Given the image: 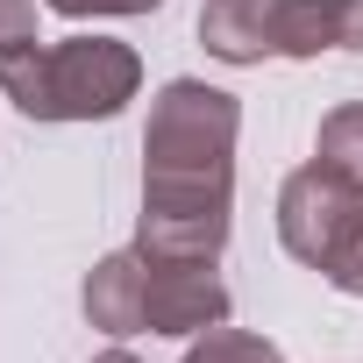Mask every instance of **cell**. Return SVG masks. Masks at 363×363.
<instances>
[{"label": "cell", "instance_id": "12", "mask_svg": "<svg viewBox=\"0 0 363 363\" xmlns=\"http://www.w3.org/2000/svg\"><path fill=\"white\" fill-rule=\"evenodd\" d=\"M342 292H363V221H356V235L342 242V257H335V271H328Z\"/></svg>", "mask_w": 363, "mask_h": 363}, {"label": "cell", "instance_id": "7", "mask_svg": "<svg viewBox=\"0 0 363 363\" xmlns=\"http://www.w3.org/2000/svg\"><path fill=\"white\" fill-rule=\"evenodd\" d=\"M342 43V0H285V22H278V50L285 57H313Z\"/></svg>", "mask_w": 363, "mask_h": 363}, {"label": "cell", "instance_id": "10", "mask_svg": "<svg viewBox=\"0 0 363 363\" xmlns=\"http://www.w3.org/2000/svg\"><path fill=\"white\" fill-rule=\"evenodd\" d=\"M36 43V0H0V57Z\"/></svg>", "mask_w": 363, "mask_h": 363}, {"label": "cell", "instance_id": "11", "mask_svg": "<svg viewBox=\"0 0 363 363\" xmlns=\"http://www.w3.org/2000/svg\"><path fill=\"white\" fill-rule=\"evenodd\" d=\"M57 15H150L164 0H50Z\"/></svg>", "mask_w": 363, "mask_h": 363}, {"label": "cell", "instance_id": "8", "mask_svg": "<svg viewBox=\"0 0 363 363\" xmlns=\"http://www.w3.org/2000/svg\"><path fill=\"white\" fill-rule=\"evenodd\" d=\"M320 171H335L349 193H363V107H335L320 121Z\"/></svg>", "mask_w": 363, "mask_h": 363}, {"label": "cell", "instance_id": "2", "mask_svg": "<svg viewBox=\"0 0 363 363\" xmlns=\"http://www.w3.org/2000/svg\"><path fill=\"white\" fill-rule=\"evenodd\" d=\"M143 65L128 43L107 36H72V43H22L0 57V86L8 100L36 121H93V114H121V100L135 93Z\"/></svg>", "mask_w": 363, "mask_h": 363}, {"label": "cell", "instance_id": "5", "mask_svg": "<svg viewBox=\"0 0 363 363\" xmlns=\"http://www.w3.org/2000/svg\"><path fill=\"white\" fill-rule=\"evenodd\" d=\"M86 313L107 335H143L150 328V264H143V250H121L86 278Z\"/></svg>", "mask_w": 363, "mask_h": 363}, {"label": "cell", "instance_id": "1", "mask_svg": "<svg viewBox=\"0 0 363 363\" xmlns=\"http://www.w3.org/2000/svg\"><path fill=\"white\" fill-rule=\"evenodd\" d=\"M150 171H143V257L157 264H214L228 242V150L235 100L171 79L150 107Z\"/></svg>", "mask_w": 363, "mask_h": 363}, {"label": "cell", "instance_id": "4", "mask_svg": "<svg viewBox=\"0 0 363 363\" xmlns=\"http://www.w3.org/2000/svg\"><path fill=\"white\" fill-rule=\"evenodd\" d=\"M150 264V335H200L228 320V292L207 264Z\"/></svg>", "mask_w": 363, "mask_h": 363}, {"label": "cell", "instance_id": "3", "mask_svg": "<svg viewBox=\"0 0 363 363\" xmlns=\"http://www.w3.org/2000/svg\"><path fill=\"white\" fill-rule=\"evenodd\" d=\"M356 221H363V193H349L335 171L306 164V171H292V178H285L278 235H285V250H292L299 264L335 271V257H342V242L356 235Z\"/></svg>", "mask_w": 363, "mask_h": 363}, {"label": "cell", "instance_id": "13", "mask_svg": "<svg viewBox=\"0 0 363 363\" xmlns=\"http://www.w3.org/2000/svg\"><path fill=\"white\" fill-rule=\"evenodd\" d=\"M342 43L363 50V0H342Z\"/></svg>", "mask_w": 363, "mask_h": 363}, {"label": "cell", "instance_id": "14", "mask_svg": "<svg viewBox=\"0 0 363 363\" xmlns=\"http://www.w3.org/2000/svg\"><path fill=\"white\" fill-rule=\"evenodd\" d=\"M100 363H135V356H128V349H107V356H100Z\"/></svg>", "mask_w": 363, "mask_h": 363}, {"label": "cell", "instance_id": "9", "mask_svg": "<svg viewBox=\"0 0 363 363\" xmlns=\"http://www.w3.org/2000/svg\"><path fill=\"white\" fill-rule=\"evenodd\" d=\"M186 363H278V349L264 335H235V328H207V342Z\"/></svg>", "mask_w": 363, "mask_h": 363}, {"label": "cell", "instance_id": "6", "mask_svg": "<svg viewBox=\"0 0 363 363\" xmlns=\"http://www.w3.org/2000/svg\"><path fill=\"white\" fill-rule=\"evenodd\" d=\"M278 22H285V0H207L200 36H207L214 57L257 65L264 50H278Z\"/></svg>", "mask_w": 363, "mask_h": 363}]
</instances>
